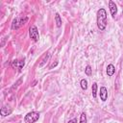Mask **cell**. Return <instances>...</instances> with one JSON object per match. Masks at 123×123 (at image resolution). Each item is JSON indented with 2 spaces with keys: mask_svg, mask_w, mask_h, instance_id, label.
Returning <instances> with one entry per match:
<instances>
[{
  "mask_svg": "<svg viewBox=\"0 0 123 123\" xmlns=\"http://www.w3.org/2000/svg\"><path fill=\"white\" fill-rule=\"evenodd\" d=\"M97 27L100 31H104L107 27V12L103 8L97 11Z\"/></svg>",
  "mask_w": 123,
  "mask_h": 123,
  "instance_id": "obj_1",
  "label": "cell"
},
{
  "mask_svg": "<svg viewBox=\"0 0 123 123\" xmlns=\"http://www.w3.org/2000/svg\"><path fill=\"white\" fill-rule=\"evenodd\" d=\"M39 118V113L37 111H31L29 113H27L25 115V122L26 123H35L36 121H37Z\"/></svg>",
  "mask_w": 123,
  "mask_h": 123,
  "instance_id": "obj_2",
  "label": "cell"
},
{
  "mask_svg": "<svg viewBox=\"0 0 123 123\" xmlns=\"http://www.w3.org/2000/svg\"><path fill=\"white\" fill-rule=\"evenodd\" d=\"M29 36H30V37H31L34 41H37V40L39 39V35H38V31H37V26L32 25V26L29 28Z\"/></svg>",
  "mask_w": 123,
  "mask_h": 123,
  "instance_id": "obj_3",
  "label": "cell"
},
{
  "mask_svg": "<svg viewBox=\"0 0 123 123\" xmlns=\"http://www.w3.org/2000/svg\"><path fill=\"white\" fill-rule=\"evenodd\" d=\"M28 21V18L25 17L24 19L21 18V19H18V18H15L13 21H12V29L14 30V29H18L20 26H22L23 24H25L26 22Z\"/></svg>",
  "mask_w": 123,
  "mask_h": 123,
  "instance_id": "obj_4",
  "label": "cell"
},
{
  "mask_svg": "<svg viewBox=\"0 0 123 123\" xmlns=\"http://www.w3.org/2000/svg\"><path fill=\"white\" fill-rule=\"evenodd\" d=\"M109 8H110V11H111V14L112 17L115 16V14L117 13V7L115 5V3L113 1H109Z\"/></svg>",
  "mask_w": 123,
  "mask_h": 123,
  "instance_id": "obj_5",
  "label": "cell"
},
{
  "mask_svg": "<svg viewBox=\"0 0 123 123\" xmlns=\"http://www.w3.org/2000/svg\"><path fill=\"white\" fill-rule=\"evenodd\" d=\"M100 99L103 102L107 101V99H108V90H107V88L105 86H101L100 87Z\"/></svg>",
  "mask_w": 123,
  "mask_h": 123,
  "instance_id": "obj_6",
  "label": "cell"
},
{
  "mask_svg": "<svg viewBox=\"0 0 123 123\" xmlns=\"http://www.w3.org/2000/svg\"><path fill=\"white\" fill-rule=\"evenodd\" d=\"M114 72H115V67H114V65L113 64H109L108 66H107V75L108 76H110V77H111L113 74H114Z\"/></svg>",
  "mask_w": 123,
  "mask_h": 123,
  "instance_id": "obj_7",
  "label": "cell"
},
{
  "mask_svg": "<svg viewBox=\"0 0 123 123\" xmlns=\"http://www.w3.org/2000/svg\"><path fill=\"white\" fill-rule=\"evenodd\" d=\"M12 112V110H10V109H8L7 107H3V108H1V111H0V113H1V115L2 116H6V115H8V114H10Z\"/></svg>",
  "mask_w": 123,
  "mask_h": 123,
  "instance_id": "obj_8",
  "label": "cell"
},
{
  "mask_svg": "<svg viewBox=\"0 0 123 123\" xmlns=\"http://www.w3.org/2000/svg\"><path fill=\"white\" fill-rule=\"evenodd\" d=\"M55 21H56L57 27H61L62 26V18H61V16H60L59 13H56V15H55Z\"/></svg>",
  "mask_w": 123,
  "mask_h": 123,
  "instance_id": "obj_9",
  "label": "cell"
},
{
  "mask_svg": "<svg viewBox=\"0 0 123 123\" xmlns=\"http://www.w3.org/2000/svg\"><path fill=\"white\" fill-rule=\"evenodd\" d=\"M23 65H24V62L14 61V62H12V66H13V67H17V68H19V69H21Z\"/></svg>",
  "mask_w": 123,
  "mask_h": 123,
  "instance_id": "obj_10",
  "label": "cell"
},
{
  "mask_svg": "<svg viewBox=\"0 0 123 123\" xmlns=\"http://www.w3.org/2000/svg\"><path fill=\"white\" fill-rule=\"evenodd\" d=\"M80 85H81L82 89L86 90V89L87 88V81H86V79H82V80H81V82H80Z\"/></svg>",
  "mask_w": 123,
  "mask_h": 123,
  "instance_id": "obj_11",
  "label": "cell"
},
{
  "mask_svg": "<svg viewBox=\"0 0 123 123\" xmlns=\"http://www.w3.org/2000/svg\"><path fill=\"white\" fill-rule=\"evenodd\" d=\"M92 96L93 98H96L97 96V84L96 83L92 84Z\"/></svg>",
  "mask_w": 123,
  "mask_h": 123,
  "instance_id": "obj_12",
  "label": "cell"
},
{
  "mask_svg": "<svg viewBox=\"0 0 123 123\" xmlns=\"http://www.w3.org/2000/svg\"><path fill=\"white\" fill-rule=\"evenodd\" d=\"M85 73H86L87 76H90V75L92 74V69H91V67H90L89 65H86V69H85Z\"/></svg>",
  "mask_w": 123,
  "mask_h": 123,
  "instance_id": "obj_13",
  "label": "cell"
},
{
  "mask_svg": "<svg viewBox=\"0 0 123 123\" xmlns=\"http://www.w3.org/2000/svg\"><path fill=\"white\" fill-rule=\"evenodd\" d=\"M80 123H86V116L85 112H83L80 116Z\"/></svg>",
  "mask_w": 123,
  "mask_h": 123,
  "instance_id": "obj_14",
  "label": "cell"
},
{
  "mask_svg": "<svg viewBox=\"0 0 123 123\" xmlns=\"http://www.w3.org/2000/svg\"><path fill=\"white\" fill-rule=\"evenodd\" d=\"M68 123H77V119H76V118H73V119L69 120Z\"/></svg>",
  "mask_w": 123,
  "mask_h": 123,
  "instance_id": "obj_15",
  "label": "cell"
},
{
  "mask_svg": "<svg viewBox=\"0 0 123 123\" xmlns=\"http://www.w3.org/2000/svg\"><path fill=\"white\" fill-rule=\"evenodd\" d=\"M122 14H123V12H122Z\"/></svg>",
  "mask_w": 123,
  "mask_h": 123,
  "instance_id": "obj_16",
  "label": "cell"
}]
</instances>
